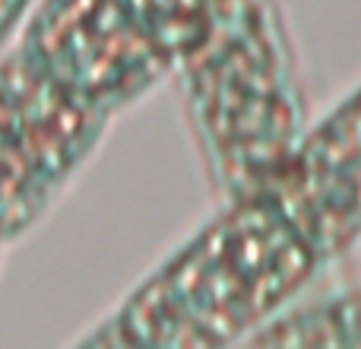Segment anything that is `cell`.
<instances>
[{"label": "cell", "mask_w": 361, "mask_h": 349, "mask_svg": "<svg viewBox=\"0 0 361 349\" xmlns=\"http://www.w3.org/2000/svg\"><path fill=\"white\" fill-rule=\"evenodd\" d=\"M361 242V83L105 321L156 346L247 343Z\"/></svg>", "instance_id": "1"}, {"label": "cell", "mask_w": 361, "mask_h": 349, "mask_svg": "<svg viewBox=\"0 0 361 349\" xmlns=\"http://www.w3.org/2000/svg\"><path fill=\"white\" fill-rule=\"evenodd\" d=\"M206 174L225 200L254 191L311 124L298 64L273 0H247L178 64Z\"/></svg>", "instance_id": "2"}, {"label": "cell", "mask_w": 361, "mask_h": 349, "mask_svg": "<svg viewBox=\"0 0 361 349\" xmlns=\"http://www.w3.org/2000/svg\"><path fill=\"white\" fill-rule=\"evenodd\" d=\"M247 346L361 349V286L298 299L247 337Z\"/></svg>", "instance_id": "5"}, {"label": "cell", "mask_w": 361, "mask_h": 349, "mask_svg": "<svg viewBox=\"0 0 361 349\" xmlns=\"http://www.w3.org/2000/svg\"><path fill=\"white\" fill-rule=\"evenodd\" d=\"M23 48L108 118L175 73L121 0H42L23 25Z\"/></svg>", "instance_id": "4"}, {"label": "cell", "mask_w": 361, "mask_h": 349, "mask_svg": "<svg viewBox=\"0 0 361 349\" xmlns=\"http://www.w3.org/2000/svg\"><path fill=\"white\" fill-rule=\"evenodd\" d=\"M32 0H0V51L29 19Z\"/></svg>", "instance_id": "6"}, {"label": "cell", "mask_w": 361, "mask_h": 349, "mask_svg": "<svg viewBox=\"0 0 361 349\" xmlns=\"http://www.w3.org/2000/svg\"><path fill=\"white\" fill-rule=\"evenodd\" d=\"M105 121L23 45L0 57V248L25 235L67 191Z\"/></svg>", "instance_id": "3"}]
</instances>
